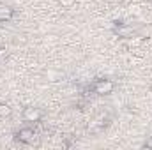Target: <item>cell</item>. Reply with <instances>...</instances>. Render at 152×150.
Listing matches in <instances>:
<instances>
[{
  "label": "cell",
  "instance_id": "6",
  "mask_svg": "<svg viewBox=\"0 0 152 150\" xmlns=\"http://www.w3.org/2000/svg\"><path fill=\"white\" fill-rule=\"evenodd\" d=\"M11 113H12V110H11V106H9V104H4V103H0V117H2V118L9 117Z\"/></svg>",
  "mask_w": 152,
  "mask_h": 150
},
{
  "label": "cell",
  "instance_id": "3",
  "mask_svg": "<svg viewBox=\"0 0 152 150\" xmlns=\"http://www.w3.org/2000/svg\"><path fill=\"white\" fill-rule=\"evenodd\" d=\"M113 32H115V36L124 37V39H131L133 36H136V30H134L131 25H127V23H118V25H115Z\"/></svg>",
  "mask_w": 152,
  "mask_h": 150
},
{
  "label": "cell",
  "instance_id": "2",
  "mask_svg": "<svg viewBox=\"0 0 152 150\" xmlns=\"http://www.w3.org/2000/svg\"><path fill=\"white\" fill-rule=\"evenodd\" d=\"M92 90L97 94V95H108L115 90V83L112 79H97L94 85H92Z\"/></svg>",
  "mask_w": 152,
  "mask_h": 150
},
{
  "label": "cell",
  "instance_id": "4",
  "mask_svg": "<svg viewBox=\"0 0 152 150\" xmlns=\"http://www.w3.org/2000/svg\"><path fill=\"white\" fill-rule=\"evenodd\" d=\"M42 118V111L39 108H34V106H28L23 110V120L25 122H39Z\"/></svg>",
  "mask_w": 152,
  "mask_h": 150
},
{
  "label": "cell",
  "instance_id": "8",
  "mask_svg": "<svg viewBox=\"0 0 152 150\" xmlns=\"http://www.w3.org/2000/svg\"><path fill=\"white\" fill-rule=\"evenodd\" d=\"M145 147H149V149H152V138H151V140H147V143H145Z\"/></svg>",
  "mask_w": 152,
  "mask_h": 150
},
{
  "label": "cell",
  "instance_id": "7",
  "mask_svg": "<svg viewBox=\"0 0 152 150\" xmlns=\"http://www.w3.org/2000/svg\"><path fill=\"white\" fill-rule=\"evenodd\" d=\"M58 4H60L62 7H71V5L75 4V0H58Z\"/></svg>",
  "mask_w": 152,
  "mask_h": 150
},
{
  "label": "cell",
  "instance_id": "1",
  "mask_svg": "<svg viewBox=\"0 0 152 150\" xmlns=\"http://www.w3.org/2000/svg\"><path fill=\"white\" fill-rule=\"evenodd\" d=\"M16 140L20 141V143H27V145H37V134H36V131L34 129H30V127H23V129H20L18 133H16Z\"/></svg>",
  "mask_w": 152,
  "mask_h": 150
},
{
  "label": "cell",
  "instance_id": "5",
  "mask_svg": "<svg viewBox=\"0 0 152 150\" xmlns=\"http://www.w3.org/2000/svg\"><path fill=\"white\" fill-rule=\"evenodd\" d=\"M14 16V9L11 5H5V4H0V23H5V21H11Z\"/></svg>",
  "mask_w": 152,
  "mask_h": 150
}]
</instances>
